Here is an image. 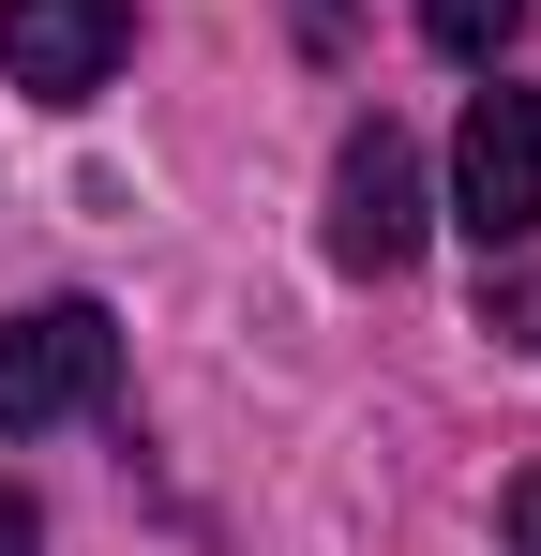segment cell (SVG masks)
<instances>
[{
  "instance_id": "277c9868",
  "label": "cell",
  "mask_w": 541,
  "mask_h": 556,
  "mask_svg": "<svg viewBox=\"0 0 541 556\" xmlns=\"http://www.w3.org/2000/svg\"><path fill=\"white\" fill-rule=\"evenodd\" d=\"M136 61V0H0V76L30 105H90Z\"/></svg>"
},
{
  "instance_id": "8992f818",
  "label": "cell",
  "mask_w": 541,
  "mask_h": 556,
  "mask_svg": "<svg viewBox=\"0 0 541 556\" xmlns=\"http://www.w3.org/2000/svg\"><path fill=\"white\" fill-rule=\"evenodd\" d=\"M481 331H496L512 362H541V271H496V256H481Z\"/></svg>"
},
{
  "instance_id": "5b68a950",
  "label": "cell",
  "mask_w": 541,
  "mask_h": 556,
  "mask_svg": "<svg viewBox=\"0 0 541 556\" xmlns=\"http://www.w3.org/2000/svg\"><path fill=\"white\" fill-rule=\"evenodd\" d=\"M422 46L466 61V76H496V61L527 46V0H422Z\"/></svg>"
},
{
  "instance_id": "7a4b0ae2",
  "label": "cell",
  "mask_w": 541,
  "mask_h": 556,
  "mask_svg": "<svg viewBox=\"0 0 541 556\" xmlns=\"http://www.w3.org/2000/svg\"><path fill=\"white\" fill-rule=\"evenodd\" d=\"M451 226L481 241V256H527L541 241V91H496L451 121Z\"/></svg>"
},
{
  "instance_id": "6da1fadb",
  "label": "cell",
  "mask_w": 541,
  "mask_h": 556,
  "mask_svg": "<svg viewBox=\"0 0 541 556\" xmlns=\"http://www.w3.org/2000/svg\"><path fill=\"white\" fill-rule=\"evenodd\" d=\"M121 406V316L105 301H30L0 331V437H46V421H105Z\"/></svg>"
},
{
  "instance_id": "ba28073f",
  "label": "cell",
  "mask_w": 541,
  "mask_h": 556,
  "mask_svg": "<svg viewBox=\"0 0 541 556\" xmlns=\"http://www.w3.org/2000/svg\"><path fill=\"white\" fill-rule=\"evenodd\" d=\"M512 556H541V466L512 481Z\"/></svg>"
},
{
  "instance_id": "52a82bcc",
  "label": "cell",
  "mask_w": 541,
  "mask_h": 556,
  "mask_svg": "<svg viewBox=\"0 0 541 556\" xmlns=\"http://www.w3.org/2000/svg\"><path fill=\"white\" fill-rule=\"evenodd\" d=\"M0 556H46V511H30L15 481H0Z\"/></svg>"
},
{
  "instance_id": "3957f363",
  "label": "cell",
  "mask_w": 541,
  "mask_h": 556,
  "mask_svg": "<svg viewBox=\"0 0 541 556\" xmlns=\"http://www.w3.org/2000/svg\"><path fill=\"white\" fill-rule=\"evenodd\" d=\"M422 226H437V211H422V151H406V121H391V105L347 121V151H331V256L391 286L406 256H422Z\"/></svg>"
}]
</instances>
